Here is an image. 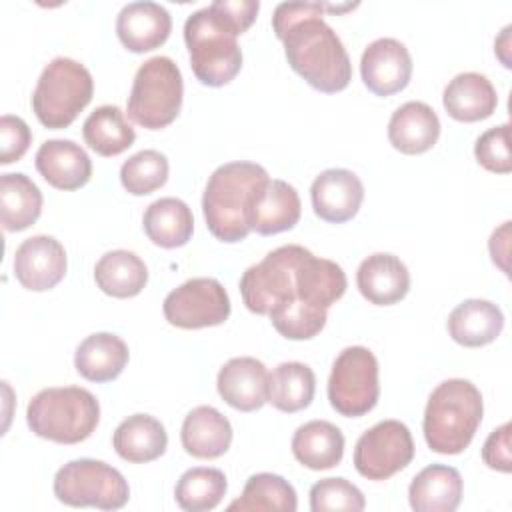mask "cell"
<instances>
[{
    "label": "cell",
    "mask_w": 512,
    "mask_h": 512,
    "mask_svg": "<svg viewBox=\"0 0 512 512\" xmlns=\"http://www.w3.org/2000/svg\"><path fill=\"white\" fill-rule=\"evenodd\" d=\"M320 2H280L272 28L290 68L312 88L334 94L352 80V64L338 34L322 18Z\"/></svg>",
    "instance_id": "6da1fadb"
},
{
    "label": "cell",
    "mask_w": 512,
    "mask_h": 512,
    "mask_svg": "<svg viewBox=\"0 0 512 512\" xmlns=\"http://www.w3.org/2000/svg\"><path fill=\"white\" fill-rule=\"evenodd\" d=\"M268 172L256 162H226L218 166L204 188L202 212L208 230L222 242L234 244L248 236V208L254 194L268 182Z\"/></svg>",
    "instance_id": "7a4b0ae2"
},
{
    "label": "cell",
    "mask_w": 512,
    "mask_h": 512,
    "mask_svg": "<svg viewBox=\"0 0 512 512\" xmlns=\"http://www.w3.org/2000/svg\"><path fill=\"white\" fill-rule=\"evenodd\" d=\"M482 414V394L470 380L440 382L426 402L422 420L428 448L438 454H460L472 442Z\"/></svg>",
    "instance_id": "3957f363"
},
{
    "label": "cell",
    "mask_w": 512,
    "mask_h": 512,
    "mask_svg": "<svg viewBox=\"0 0 512 512\" xmlns=\"http://www.w3.org/2000/svg\"><path fill=\"white\" fill-rule=\"evenodd\" d=\"M238 32L212 8L192 12L184 22V42L194 76L204 86H224L242 68Z\"/></svg>",
    "instance_id": "277c9868"
},
{
    "label": "cell",
    "mask_w": 512,
    "mask_h": 512,
    "mask_svg": "<svg viewBox=\"0 0 512 512\" xmlns=\"http://www.w3.org/2000/svg\"><path fill=\"white\" fill-rule=\"evenodd\" d=\"M30 430L58 444H78L86 440L100 422L96 396L80 386L44 388L26 408Z\"/></svg>",
    "instance_id": "5b68a950"
},
{
    "label": "cell",
    "mask_w": 512,
    "mask_h": 512,
    "mask_svg": "<svg viewBox=\"0 0 512 512\" xmlns=\"http://www.w3.org/2000/svg\"><path fill=\"white\" fill-rule=\"evenodd\" d=\"M94 80L88 68L72 58L58 56L42 70L32 92V110L42 126L60 130L70 126L90 104Z\"/></svg>",
    "instance_id": "8992f818"
},
{
    "label": "cell",
    "mask_w": 512,
    "mask_h": 512,
    "mask_svg": "<svg viewBox=\"0 0 512 512\" xmlns=\"http://www.w3.org/2000/svg\"><path fill=\"white\" fill-rule=\"evenodd\" d=\"M184 82L180 68L168 56L148 58L134 74L126 112L132 122L148 130L172 124L182 108Z\"/></svg>",
    "instance_id": "52a82bcc"
},
{
    "label": "cell",
    "mask_w": 512,
    "mask_h": 512,
    "mask_svg": "<svg viewBox=\"0 0 512 512\" xmlns=\"http://www.w3.org/2000/svg\"><path fill=\"white\" fill-rule=\"evenodd\" d=\"M54 496L68 506L118 510L130 498L126 478L110 464L92 458L66 462L54 476Z\"/></svg>",
    "instance_id": "ba28073f"
},
{
    "label": "cell",
    "mask_w": 512,
    "mask_h": 512,
    "mask_svg": "<svg viewBox=\"0 0 512 512\" xmlns=\"http://www.w3.org/2000/svg\"><path fill=\"white\" fill-rule=\"evenodd\" d=\"M308 248L286 244L268 252L258 264L246 268L240 278V294L246 308L268 316L270 310L296 296V272Z\"/></svg>",
    "instance_id": "9c48e42d"
},
{
    "label": "cell",
    "mask_w": 512,
    "mask_h": 512,
    "mask_svg": "<svg viewBox=\"0 0 512 512\" xmlns=\"http://www.w3.org/2000/svg\"><path fill=\"white\" fill-rule=\"evenodd\" d=\"M378 396L376 356L366 346L344 348L336 356L328 378L330 406L346 418H358L376 406Z\"/></svg>",
    "instance_id": "30bf717a"
},
{
    "label": "cell",
    "mask_w": 512,
    "mask_h": 512,
    "mask_svg": "<svg viewBox=\"0 0 512 512\" xmlns=\"http://www.w3.org/2000/svg\"><path fill=\"white\" fill-rule=\"evenodd\" d=\"M414 458V440L400 420H382L362 432L354 446V468L368 480H388Z\"/></svg>",
    "instance_id": "8fae6325"
},
{
    "label": "cell",
    "mask_w": 512,
    "mask_h": 512,
    "mask_svg": "<svg viewBox=\"0 0 512 512\" xmlns=\"http://www.w3.org/2000/svg\"><path fill=\"white\" fill-rule=\"evenodd\" d=\"M164 318L184 330L224 324L230 316V298L216 278H190L164 298Z\"/></svg>",
    "instance_id": "7c38bea8"
},
{
    "label": "cell",
    "mask_w": 512,
    "mask_h": 512,
    "mask_svg": "<svg viewBox=\"0 0 512 512\" xmlns=\"http://www.w3.org/2000/svg\"><path fill=\"white\" fill-rule=\"evenodd\" d=\"M362 82L376 96H392L404 90L412 76V56L396 38L370 42L360 58Z\"/></svg>",
    "instance_id": "4fadbf2b"
},
{
    "label": "cell",
    "mask_w": 512,
    "mask_h": 512,
    "mask_svg": "<svg viewBox=\"0 0 512 512\" xmlns=\"http://www.w3.org/2000/svg\"><path fill=\"white\" fill-rule=\"evenodd\" d=\"M68 260L64 246L46 234L26 238L14 254V276L32 292L54 288L66 274Z\"/></svg>",
    "instance_id": "5bb4252c"
},
{
    "label": "cell",
    "mask_w": 512,
    "mask_h": 512,
    "mask_svg": "<svg viewBox=\"0 0 512 512\" xmlns=\"http://www.w3.org/2000/svg\"><path fill=\"white\" fill-rule=\"evenodd\" d=\"M310 198L318 218L324 222L342 224L358 214L364 200V186L352 170L328 168L314 178Z\"/></svg>",
    "instance_id": "9a60e30c"
},
{
    "label": "cell",
    "mask_w": 512,
    "mask_h": 512,
    "mask_svg": "<svg viewBox=\"0 0 512 512\" xmlns=\"http://www.w3.org/2000/svg\"><path fill=\"white\" fill-rule=\"evenodd\" d=\"M172 30L170 12L150 0L128 2L116 18V34L130 52H148L162 46Z\"/></svg>",
    "instance_id": "2e32d148"
},
{
    "label": "cell",
    "mask_w": 512,
    "mask_h": 512,
    "mask_svg": "<svg viewBox=\"0 0 512 512\" xmlns=\"http://www.w3.org/2000/svg\"><path fill=\"white\" fill-rule=\"evenodd\" d=\"M300 212L302 204L296 188L280 178H272L254 194L246 220L250 230L272 236L294 228Z\"/></svg>",
    "instance_id": "e0dca14e"
},
{
    "label": "cell",
    "mask_w": 512,
    "mask_h": 512,
    "mask_svg": "<svg viewBox=\"0 0 512 512\" xmlns=\"http://www.w3.org/2000/svg\"><path fill=\"white\" fill-rule=\"evenodd\" d=\"M34 164L40 176L58 190H78L92 176V160L74 140H46L40 144Z\"/></svg>",
    "instance_id": "ac0fdd59"
},
{
    "label": "cell",
    "mask_w": 512,
    "mask_h": 512,
    "mask_svg": "<svg viewBox=\"0 0 512 512\" xmlns=\"http://www.w3.org/2000/svg\"><path fill=\"white\" fill-rule=\"evenodd\" d=\"M266 384V366L252 356L230 358L216 378L222 400L240 412H254L266 404Z\"/></svg>",
    "instance_id": "d6986e66"
},
{
    "label": "cell",
    "mask_w": 512,
    "mask_h": 512,
    "mask_svg": "<svg viewBox=\"0 0 512 512\" xmlns=\"http://www.w3.org/2000/svg\"><path fill=\"white\" fill-rule=\"evenodd\" d=\"M356 286L370 304L390 306L408 294L410 272L398 256L376 252L360 262Z\"/></svg>",
    "instance_id": "ffe728a7"
},
{
    "label": "cell",
    "mask_w": 512,
    "mask_h": 512,
    "mask_svg": "<svg viewBox=\"0 0 512 512\" xmlns=\"http://www.w3.org/2000/svg\"><path fill=\"white\" fill-rule=\"evenodd\" d=\"M438 136V114L426 102L410 100L390 116L388 140L402 154H422L436 144Z\"/></svg>",
    "instance_id": "44dd1931"
},
{
    "label": "cell",
    "mask_w": 512,
    "mask_h": 512,
    "mask_svg": "<svg viewBox=\"0 0 512 512\" xmlns=\"http://www.w3.org/2000/svg\"><path fill=\"white\" fill-rule=\"evenodd\" d=\"M180 440L184 450L194 458H220L232 444V426L214 406H196L182 422Z\"/></svg>",
    "instance_id": "7402d4cb"
},
{
    "label": "cell",
    "mask_w": 512,
    "mask_h": 512,
    "mask_svg": "<svg viewBox=\"0 0 512 512\" xmlns=\"http://www.w3.org/2000/svg\"><path fill=\"white\" fill-rule=\"evenodd\" d=\"M462 490V476L456 468L430 464L412 478L408 500L416 512H454L460 506Z\"/></svg>",
    "instance_id": "603a6c76"
},
{
    "label": "cell",
    "mask_w": 512,
    "mask_h": 512,
    "mask_svg": "<svg viewBox=\"0 0 512 512\" xmlns=\"http://www.w3.org/2000/svg\"><path fill=\"white\" fill-rule=\"evenodd\" d=\"M446 328L454 342L468 348H478L494 342L500 336L504 328V314L490 300L470 298L460 302L450 312Z\"/></svg>",
    "instance_id": "cb8c5ba5"
},
{
    "label": "cell",
    "mask_w": 512,
    "mask_h": 512,
    "mask_svg": "<svg viewBox=\"0 0 512 512\" xmlns=\"http://www.w3.org/2000/svg\"><path fill=\"white\" fill-rule=\"evenodd\" d=\"M442 104L458 122H478L488 116L498 106V96L492 82L478 72L456 74L444 88Z\"/></svg>",
    "instance_id": "d4e9b609"
},
{
    "label": "cell",
    "mask_w": 512,
    "mask_h": 512,
    "mask_svg": "<svg viewBox=\"0 0 512 512\" xmlns=\"http://www.w3.org/2000/svg\"><path fill=\"white\" fill-rule=\"evenodd\" d=\"M116 454L132 464L160 458L168 446V434L160 420L150 414H132L118 424L112 436Z\"/></svg>",
    "instance_id": "484cf974"
},
{
    "label": "cell",
    "mask_w": 512,
    "mask_h": 512,
    "mask_svg": "<svg viewBox=\"0 0 512 512\" xmlns=\"http://www.w3.org/2000/svg\"><path fill=\"white\" fill-rule=\"evenodd\" d=\"M126 342L110 332H96L86 336L74 354L78 374L90 382H110L122 374L128 364Z\"/></svg>",
    "instance_id": "4316f807"
},
{
    "label": "cell",
    "mask_w": 512,
    "mask_h": 512,
    "mask_svg": "<svg viewBox=\"0 0 512 512\" xmlns=\"http://www.w3.org/2000/svg\"><path fill=\"white\" fill-rule=\"evenodd\" d=\"M346 274L340 264L318 258L310 250L298 264L296 296L298 300L328 310L346 292Z\"/></svg>",
    "instance_id": "83f0119b"
},
{
    "label": "cell",
    "mask_w": 512,
    "mask_h": 512,
    "mask_svg": "<svg viewBox=\"0 0 512 512\" xmlns=\"http://www.w3.org/2000/svg\"><path fill=\"white\" fill-rule=\"evenodd\" d=\"M294 458L310 470H328L344 456V434L328 420H310L292 436Z\"/></svg>",
    "instance_id": "f1b7e54d"
},
{
    "label": "cell",
    "mask_w": 512,
    "mask_h": 512,
    "mask_svg": "<svg viewBox=\"0 0 512 512\" xmlns=\"http://www.w3.org/2000/svg\"><path fill=\"white\" fill-rule=\"evenodd\" d=\"M146 236L160 248H180L194 232V216L188 204L180 198L154 200L142 218Z\"/></svg>",
    "instance_id": "f546056e"
},
{
    "label": "cell",
    "mask_w": 512,
    "mask_h": 512,
    "mask_svg": "<svg viewBox=\"0 0 512 512\" xmlns=\"http://www.w3.org/2000/svg\"><path fill=\"white\" fill-rule=\"evenodd\" d=\"M40 188L22 172L0 176V218L8 232H20L32 226L42 212Z\"/></svg>",
    "instance_id": "4dcf8cb0"
},
{
    "label": "cell",
    "mask_w": 512,
    "mask_h": 512,
    "mask_svg": "<svg viewBox=\"0 0 512 512\" xmlns=\"http://www.w3.org/2000/svg\"><path fill=\"white\" fill-rule=\"evenodd\" d=\"M98 288L112 298H132L148 282L144 260L130 250H110L94 266Z\"/></svg>",
    "instance_id": "1f68e13d"
},
{
    "label": "cell",
    "mask_w": 512,
    "mask_h": 512,
    "mask_svg": "<svg viewBox=\"0 0 512 512\" xmlns=\"http://www.w3.org/2000/svg\"><path fill=\"white\" fill-rule=\"evenodd\" d=\"M316 392V376L302 362H282L268 374L266 402L280 412H298L310 406Z\"/></svg>",
    "instance_id": "d6a6232c"
},
{
    "label": "cell",
    "mask_w": 512,
    "mask_h": 512,
    "mask_svg": "<svg viewBox=\"0 0 512 512\" xmlns=\"http://www.w3.org/2000/svg\"><path fill=\"white\" fill-rule=\"evenodd\" d=\"M82 134L86 144L100 156H118L136 140L134 128L128 124L124 112L114 104H104L90 112L84 120Z\"/></svg>",
    "instance_id": "836d02e7"
},
{
    "label": "cell",
    "mask_w": 512,
    "mask_h": 512,
    "mask_svg": "<svg viewBox=\"0 0 512 512\" xmlns=\"http://www.w3.org/2000/svg\"><path fill=\"white\" fill-rule=\"evenodd\" d=\"M298 508V498L294 486L278 474L258 472L252 474L242 490V496L228 504V510L252 512V510H272V512H294Z\"/></svg>",
    "instance_id": "e575fe53"
},
{
    "label": "cell",
    "mask_w": 512,
    "mask_h": 512,
    "mask_svg": "<svg viewBox=\"0 0 512 512\" xmlns=\"http://www.w3.org/2000/svg\"><path fill=\"white\" fill-rule=\"evenodd\" d=\"M226 488H228V482L222 470L196 466L186 470L180 476L174 488V496L182 510L206 512V510H214L222 502Z\"/></svg>",
    "instance_id": "d590c367"
},
{
    "label": "cell",
    "mask_w": 512,
    "mask_h": 512,
    "mask_svg": "<svg viewBox=\"0 0 512 512\" xmlns=\"http://www.w3.org/2000/svg\"><path fill=\"white\" fill-rule=\"evenodd\" d=\"M268 316L280 336L288 340H310L326 326L328 310L294 298L274 306Z\"/></svg>",
    "instance_id": "8d00e7d4"
},
{
    "label": "cell",
    "mask_w": 512,
    "mask_h": 512,
    "mask_svg": "<svg viewBox=\"0 0 512 512\" xmlns=\"http://www.w3.org/2000/svg\"><path fill=\"white\" fill-rule=\"evenodd\" d=\"M168 170V158L162 152L140 150L122 164L120 182L130 194L144 196L166 184Z\"/></svg>",
    "instance_id": "74e56055"
},
{
    "label": "cell",
    "mask_w": 512,
    "mask_h": 512,
    "mask_svg": "<svg viewBox=\"0 0 512 512\" xmlns=\"http://www.w3.org/2000/svg\"><path fill=\"white\" fill-rule=\"evenodd\" d=\"M366 500L358 486L346 478H322L310 488V510L328 512V510H346L360 512L364 510Z\"/></svg>",
    "instance_id": "f35d334b"
},
{
    "label": "cell",
    "mask_w": 512,
    "mask_h": 512,
    "mask_svg": "<svg viewBox=\"0 0 512 512\" xmlns=\"http://www.w3.org/2000/svg\"><path fill=\"white\" fill-rule=\"evenodd\" d=\"M474 156L480 166L496 174H508L512 170L510 158V124L488 128L474 144Z\"/></svg>",
    "instance_id": "ab89813d"
},
{
    "label": "cell",
    "mask_w": 512,
    "mask_h": 512,
    "mask_svg": "<svg viewBox=\"0 0 512 512\" xmlns=\"http://www.w3.org/2000/svg\"><path fill=\"white\" fill-rule=\"evenodd\" d=\"M32 142V132L20 116L4 114L0 118V164L20 160Z\"/></svg>",
    "instance_id": "60d3db41"
},
{
    "label": "cell",
    "mask_w": 512,
    "mask_h": 512,
    "mask_svg": "<svg viewBox=\"0 0 512 512\" xmlns=\"http://www.w3.org/2000/svg\"><path fill=\"white\" fill-rule=\"evenodd\" d=\"M482 460L488 468L510 472L512 456H510V422H504L496 430L490 432L482 446Z\"/></svg>",
    "instance_id": "b9f144b4"
},
{
    "label": "cell",
    "mask_w": 512,
    "mask_h": 512,
    "mask_svg": "<svg viewBox=\"0 0 512 512\" xmlns=\"http://www.w3.org/2000/svg\"><path fill=\"white\" fill-rule=\"evenodd\" d=\"M210 6L238 32V36L252 26L260 10L258 0H214Z\"/></svg>",
    "instance_id": "7bdbcfd3"
}]
</instances>
